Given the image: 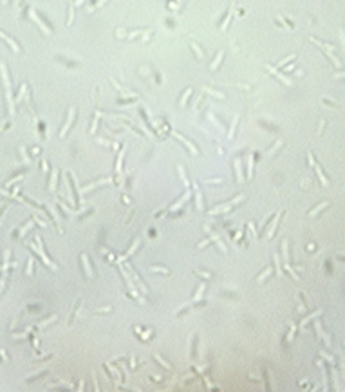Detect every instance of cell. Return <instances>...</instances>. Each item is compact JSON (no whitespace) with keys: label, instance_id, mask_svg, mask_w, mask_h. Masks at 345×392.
I'll return each instance as SVG.
<instances>
[{"label":"cell","instance_id":"7c38bea8","mask_svg":"<svg viewBox=\"0 0 345 392\" xmlns=\"http://www.w3.org/2000/svg\"><path fill=\"white\" fill-rule=\"evenodd\" d=\"M0 36H2V38H4L6 42L9 43V45H11V49H13V51H18V49H20V47H18V43H16V42H13V40H11L9 36H7V34H4V33H2V31H0Z\"/></svg>","mask_w":345,"mask_h":392},{"label":"cell","instance_id":"9a60e30c","mask_svg":"<svg viewBox=\"0 0 345 392\" xmlns=\"http://www.w3.org/2000/svg\"><path fill=\"white\" fill-rule=\"evenodd\" d=\"M222 58H224V51H219L217 58H215V62L211 64V67H210V69H211V71H215V69H217V67L220 65V60H222Z\"/></svg>","mask_w":345,"mask_h":392},{"label":"cell","instance_id":"74e56055","mask_svg":"<svg viewBox=\"0 0 345 392\" xmlns=\"http://www.w3.org/2000/svg\"><path fill=\"white\" fill-rule=\"evenodd\" d=\"M105 2H107V0H100V2H98V4H96V6H92V7H91V9H94V7H98V6H103Z\"/></svg>","mask_w":345,"mask_h":392},{"label":"cell","instance_id":"5bb4252c","mask_svg":"<svg viewBox=\"0 0 345 392\" xmlns=\"http://www.w3.org/2000/svg\"><path fill=\"white\" fill-rule=\"evenodd\" d=\"M204 291H206V287H204V284H201V286L197 287V293L193 295V302H199V300H201V297L204 295Z\"/></svg>","mask_w":345,"mask_h":392},{"label":"cell","instance_id":"4dcf8cb0","mask_svg":"<svg viewBox=\"0 0 345 392\" xmlns=\"http://www.w3.org/2000/svg\"><path fill=\"white\" fill-rule=\"evenodd\" d=\"M206 92H210V94H213V96H217V98H224V94H220V92H217V90H211V89H208V87H206Z\"/></svg>","mask_w":345,"mask_h":392},{"label":"cell","instance_id":"e0dca14e","mask_svg":"<svg viewBox=\"0 0 345 392\" xmlns=\"http://www.w3.org/2000/svg\"><path fill=\"white\" fill-rule=\"evenodd\" d=\"M273 273V267L271 266H269V267H266V271H264V273H262L260 276H259V278H257V280H259V282H264V280H266V278H268V276L271 275Z\"/></svg>","mask_w":345,"mask_h":392},{"label":"cell","instance_id":"e575fe53","mask_svg":"<svg viewBox=\"0 0 345 392\" xmlns=\"http://www.w3.org/2000/svg\"><path fill=\"white\" fill-rule=\"evenodd\" d=\"M322 356H324V358H325V360H327V361H331V363H334V358H331L329 354H325V352H322Z\"/></svg>","mask_w":345,"mask_h":392},{"label":"cell","instance_id":"5b68a950","mask_svg":"<svg viewBox=\"0 0 345 392\" xmlns=\"http://www.w3.org/2000/svg\"><path fill=\"white\" fill-rule=\"evenodd\" d=\"M82 262H83V267H85V273H87V276L89 278H92V269H91V260H89V257L85 253H82Z\"/></svg>","mask_w":345,"mask_h":392},{"label":"cell","instance_id":"30bf717a","mask_svg":"<svg viewBox=\"0 0 345 392\" xmlns=\"http://www.w3.org/2000/svg\"><path fill=\"white\" fill-rule=\"evenodd\" d=\"M190 199V190L186 192V193H184V195H183V197H181V199H179L177 202H175V204H174V206H172V210H177V208H181V206H183V204H184V202L188 201Z\"/></svg>","mask_w":345,"mask_h":392},{"label":"cell","instance_id":"836d02e7","mask_svg":"<svg viewBox=\"0 0 345 392\" xmlns=\"http://www.w3.org/2000/svg\"><path fill=\"white\" fill-rule=\"evenodd\" d=\"M294 333H296V325H293V327H291V333H289V341H291V340H293V336H294Z\"/></svg>","mask_w":345,"mask_h":392},{"label":"cell","instance_id":"2e32d148","mask_svg":"<svg viewBox=\"0 0 345 392\" xmlns=\"http://www.w3.org/2000/svg\"><path fill=\"white\" fill-rule=\"evenodd\" d=\"M282 251H284V260L289 262V248H287V240H282Z\"/></svg>","mask_w":345,"mask_h":392},{"label":"cell","instance_id":"3957f363","mask_svg":"<svg viewBox=\"0 0 345 392\" xmlns=\"http://www.w3.org/2000/svg\"><path fill=\"white\" fill-rule=\"evenodd\" d=\"M314 329H316V333L322 336V340L325 341V345H327V347H331V338L327 336V333H325L324 329H322V324H320L318 320H314Z\"/></svg>","mask_w":345,"mask_h":392},{"label":"cell","instance_id":"f35d334b","mask_svg":"<svg viewBox=\"0 0 345 392\" xmlns=\"http://www.w3.org/2000/svg\"><path fill=\"white\" fill-rule=\"evenodd\" d=\"M280 145H282V141H278V143H276V147H275V150L278 148V147H280ZM268 154H273V150H269V152H268Z\"/></svg>","mask_w":345,"mask_h":392},{"label":"cell","instance_id":"4316f807","mask_svg":"<svg viewBox=\"0 0 345 392\" xmlns=\"http://www.w3.org/2000/svg\"><path fill=\"white\" fill-rule=\"evenodd\" d=\"M123 156H125V150H121V154H119V157H117V172H121V165H123Z\"/></svg>","mask_w":345,"mask_h":392},{"label":"cell","instance_id":"d590c367","mask_svg":"<svg viewBox=\"0 0 345 392\" xmlns=\"http://www.w3.org/2000/svg\"><path fill=\"white\" fill-rule=\"evenodd\" d=\"M250 231H251V237H257V233H255V226H253V224H250Z\"/></svg>","mask_w":345,"mask_h":392},{"label":"cell","instance_id":"7402d4cb","mask_svg":"<svg viewBox=\"0 0 345 392\" xmlns=\"http://www.w3.org/2000/svg\"><path fill=\"white\" fill-rule=\"evenodd\" d=\"M190 94H192V89H186V90H184V94H183V98L179 99V105H181V107L184 105V101L188 99V96H190Z\"/></svg>","mask_w":345,"mask_h":392},{"label":"cell","instance_id":"ffe728a7","mask_svg":"<svg viewBox=\"0 0 345 392\" xmlns=\"http://www.w3.org/2000/svg\"><path fill=\"white\" fill-rule=\"evenodd\" d=\"M179 174H181V179L184 181V184H186V188L190 190V181H188V177H186V174H184V168L183 166H179Z\"/></svg>","mask_w":345,"mask_h":392},{"label":"cell","instance_id":"8d00e7d4","mask_svg":"<svg viewBox=\"0 0 345 392\" xmlns=\"http://www.w3.org/2000/svg\"><path fill=\"white\" fill-rule=\"evenodd\" d=\"M309 165H311V166L316 165V163H314V159H313V154H309Z\"/></svg>","mask_w":345,"mask_h":392},{"label":"cell","instance_id":"83f0119b","mask_svg":"<svg viewBox=\"0 0 345 392\" xmlns=\"http://www.w3.org/2000/svg\"><path fill=\"white\" fill-rule=\"evenodd\" d=\"M154 358H156V360H157V361H159V363H161V365H163V367H165V369H166V371H170V369H172V367H170V365H168V363H166V361H165V360H163V358H161V356H157V354H156V356H154Z\"/></svg>","mask_w":345,"mask_h":392},{"label":"cell","instance_id":"8fae6325","mask_svg":"<svg viewBox=\"0 0 345 392\" xmlns=\"http://www.w3.org/2000/svg\"><path fill=\"white\" fill-rule=\"evenodd\" d=\"M56 179H58V170H52V174H51V183H49V190H51V192L56 190Z\"/></svg>","mask_w":345,"mask_h":392},{"label":"cell","instance_id":"9c48e42d","mask_svg":"<svg viewBox=\"0 0 345 392\" xmlns=\"http://www.w3.org/2000/svg\"><path fill=\"white\" fill-rule=\"evenodd\" d=\"M103 183H110V179H101V181H96V183H92V184H89V186H85V188H82V193L83 192H91L92 188H96V186H100V184H103Z\"/></svg>","mask_w":345,"mask_h":392},{"label":"cell","instance_id":"52a82bcc","mask_svg":"<svg viewBox=\"0 0 345 392\" xmlns=\"http://www.w3.org/2000/svg\"><path fill=\"white\" fill-rule=\"evenodd\" d=\"M268 69H269V71H271L273 74H275V76H276V78H278V80H280V81H282V83H285V85H291V81H289V78H285V76H284L282 73H278L276 69H273L271 65H268Z\"/></svg>","mask_w":345,"mask_h":392},{"label":"cell","instance_id":"b9f144b4","mask_svg":"<svg viewBox=\"0 0 345 392\" xmlns=\"http://www.w3.org/2000/svg\"><path fill=\"white\" fill-rule=\"evenodd\" d=\"M6 2H7V0H2V4H6Z\"/></svg>","mask_w":345,"mask_h":392},{"label":"cell","instance_id":"4fadbf2b","mask_svg":"<svg viewBox=\"0 0 345 392\" xmlns=\"http://www.w3.org/2000/svg\"><path fill=\"white\" fill-rule=\"evenodd\" d=\"M320 313H322V309H318V311H314L313 315H309V316H305L302 320V324H300V327H303V325H305V324H307V322H311V320H314V318H318V315H320Z\"/></svg>","mask_w":345,"mask_h":392},{"label":"cell","instance_id":"60d3db41","mask_svg":"<svg viewBox=\"0 0 345 392\" xmlns=\"http://www.w3.org/2000/svg\"><path fill=\"white\" fill-rule=\"evenodd\" d=\"M338 258H342V260H345V255H342V253H340V255H338Z\"/></svg>","mask_w":345,"mask_h":392},{"label":"cell","instance_id":"d6a6232c","mask_svg":"<svg viewBox=\"0 0 345 392\" xmlns=\"http://www.w3.org/2000/svg\"><path fill=\"white\" fill-rule=\"evenodd\" d=\"M324 103H325V105H329V107H334V108H338V105H336L334 101H333V103H331V101H329V99H327V98H324Z\"/></svg>","mask_w":345,"mask_h":392},{"label":"cell","instance_id":"ab89813d","mask_svg":"<svg viewBox=\"0 0 345 392\" xmlns=\"http://www.w3.org/2000/svg\"><path fill=\"white\" fill-rule=\"evenodd\" d=\"M83 2H85V0H76V2H74V6H82Z\"/></svg>","mask_w":345,"mask_h":392},{"label":"cell","instance_id":"44dd1931","mask_svg":"<svg viewBox=\"0 0 345 392\" xmlns=\"http://www.w3.org/2000/svg\"><path fill=\"white\" fill-rule=\"evenodd\" d=\"M296 58V54H291V56H287V58H284V60H280L278 64H276V67H284V65L287 64V62H291V60H294Z\"/></svg>","mask_w":345,"mask_h":392},{"label":"cell","instance_id":"603a6c76","mask_svg":"<svg viewBox=\"0 0 345 392\" xmlns=\"http://www.w3.org/2000/svg\"><path fill=\"white\" fill-rule=\"evenodd\" d=\"M285 269H287V271H289V275L293 276L294 280H300V276L296 275V271H293V267H291V266H289V262H285Z\"/></svg>","mask_w":345,"mask_h":392},{"label":"cell","instance_id":"f546056e","mask_svg":"<svg viewBox=\"0 0 345 392\" xmlns=\"http://www.w3.org/2000/svg\"><path fill=\"white\" fill-rule=\"evenodd\" d=\"M25 273H27V275H33V258H29V262H27V269H25Z\"/></svg>","mask_w":345,"mask_h":392},{"label":"cell","instance_id":"f1b7e54d","mask_svg":"<svg viewBox=\"0 0 345 392\" xmlns=\"http://www.w3.org/2000/svg\"><path fill=\"white\" fill-rule=\"evenodd\" d=\"M235 166H237V174H239V181H244V177H242V170H241V161H235Z\"/></svg>","mask_w":345,"mask_h":392},{"label":"cell","instance_id":"ba28073f","mask_svg":"<svg viewBox=\"0 0 345 392\" xmlns=\"http://www.w3.org/2000/svg\"><path fill=\"white\" fill-rule=\"evenodd\" d=\"M174 136H175V138H179L181 139V141H183V143H184V145H186V147H188L190 150H192V154H199V150L195 148V147H193V145H192V143H190V141H186V139L183 138V136H181V134H177V132H174Z\"/></svg>","mask_w":345,"mask_h":392},{"label":"cell","instance_id":"8992f818","mask_svg":"<svg viewBox=\"0 0 345 392\" xmlns=\"http://www.w3.org/2000/svg\"><path fill=\"white\" fill-rule=\"evenodd\" d=\"M314 170H316V174H318V179H320V183H322V186H329V179L324 175L322 166H320V165H314Z\"/></svg>","mask_w":345,"mask_h":392},{"label":"cell","instance_id":"d6986e66","mask_svg":"<svg viewBox=\"0 0 345 392\" xmlns=\"http://www.w3.org/2000/svg\"><path fill=\"white\" fill-rule=\"evenodd\" d=\"M327 204H329V202H322V204H318L316 208H313V210H309V215H311V217H313V215H316V213L320 212V210H324V208H325V206H327Z\"/></svg>","mask_w":345,"mask_h":392},{"label":"cell","instance_id":"cb8c5ba5","mask_svg":"<svg viewBox=\"0 0 345 392\" xmlns=\"http://www.w3.org/2000/svg\"><path fill=\"white\" fill-rule=\"evenodd\" d=\"M273 260H275V266L278 267V269H276V275L282 276V269H280V258H278V255H275V257H273Z\"/></svg>","mask_w":345,"mask_h":392},{"label":"cell","instance_id":"6da1fadb","mask_svg":"<svg viewBox=\"0 0 345 392\" xmlns=\"http://www.w3.org/2000/svg\"><path fill=\"white\" fill-rule=\"evenodd\" d=\"M242 199H244V195H237V197H235L233 201H228V202H224V206H217L215 210H211V215H213V213H219V212H228V210H230V208H231V206H233V204H237V202H241Z\"/></svg>","mask_w":345,"mask_h":392},{"label":"cell","instance_id":"d4e9b609","mask_svg":"<svg viewBox=\"0 0 345 392\" xmlns=\"http://www.w3.org/2000/svg\"><path fill=\"white\" fill-rule=\"evenodd\" d=\"M237 121H239V117H235V119H233V125H231L230 134H228V138H230V139H233V136H235V127H237Z\"/></svg>","mask_w":345,"mask_h":392},{"label":"cell","instance_id":"ac0fdd59","mask_svg":"<svg viewBox=\"0 0 345 392\" xmlns=\"http://www.w3.org/2000/svg\"><path fill=\"white\" fill-rule=\"evenodd\" d=\"M190 45H192V49L195 51V54H197V58H199V60H202V58H204V53H202V51L199 49V45H197V43H195V42H192Z\"/></svg>","mask_w":345,"mask_h":392},{"label":"cell","instance_id":"484cf974","mask_svg":"<svg viewBox=\"0 0 345 392\" xmlns=\"http://www.w3.org/2000/svg\"><path fill=\"white\" fill-rule=\"evenodd\" d=\"M31 226H33L31 222H27V224H25V226H24V228H22V230H20V231H18V235H16V237H24L27 230H31Z\"/></svg>","mask_w":345,"mask_h":392},{"label":"cell","instance_id":"7a4b0ae2","mask_svg":"<svg viewBox=\"0 0 345 392\" xmlns=\"http://www.w3.org/2000/svg\"><path fill=\"white\" fill-rule=\"evenodd\" d=\"M74 112H76V108H69V114H67V119H65V125H63L62 132H60V138H63L65 134H67V130H69V127H71V123H73V117H74Z\"/></svg>","mask_w":345,"mask_h":392},{"label":"cell","instance_id":"277c9868","mask_svg":"<svg viewBox=\"0 0 345 392\" xmlns=\"http://www.w3.org/2000/svg\"><path fill=\"white\" fill-rule=\"evenodd\" d=\"M282 215H284V212H278V215L275 217V222L269 226V230H268V235H266L268 239H271L273 235H275V231H276V226H278V222H280V217H282Z\"/></svg>","mask_w":345,"mask_h":392},{"label":"cell","instance_id":"1f68e13d","mask_svg":"<svg viewBox=\"0 0 345 392\" xmlns=\"http://www.w3.org/2000/svg\"><path fill=\"white\" fill-rule=\"evenodd\" d=\"M150 269H152V271H161V273H165V275H168V269H165V267H156V266H152Z\"/></svg>","mask_w":345,"mask_h":392}]
</instances>
